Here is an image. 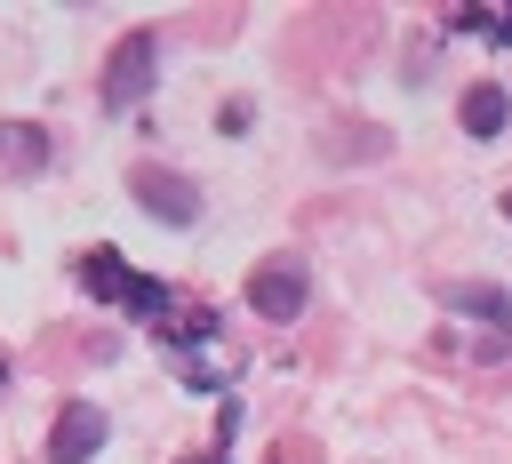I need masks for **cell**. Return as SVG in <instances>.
<instances>
[{
	"instance_id": "cell-1",
	"label": "cell",
	"mask_w": 512,
	"mask_h": 464,
	"mask_svg": "<svg viewBox=\"0 0 512 464\" xmlns=\"http://www.w3.org/2000/svg\"><path fill=\"white\" fill-rule=\"evenodd\" d=\"M128 192H136L144 216H160V224H200V184L176 176V168H160V160H136V168H128Z\"/></svg>"
},
{
	"instance_id": "cell-2",
	"label": "cell",
	"mask_w": 512,
	"mask_h": 464,
	"mask_svg": "<svg viewBox=\"0 0 512 464\" xmlns=\"http://www.w3.org/2000/svg\"><path fill=\"white\" fill-rule=\"evenodd\" d=\"M304 296H312V272H304L296 256H272V264L248 272V312H256V320H296Z\"/></svg>"
},
{
	"instance_id": "cell-3",
	"label": "cell",
	"mask_w": 512,
	"mask_h": 464,
	"mask_svg": "<svg viewBox=\"0 0 512 464\" xmlns=\"http://www.w3.org/2000/svg\"><path fill=\"white\" fill-rule=\"evenodd\" d=\"M152 56H160L152 32H128V40L112 48V64H104V112H128V104L152 96Z\"/></svg>"
},
{
	"instance_id": "cell-4",
	"label": "cell",
	"mask_w": 512,
	"mask_h": 464,
	"mask_svg": "<svg viewBox=\"0 0 512 464\" xmlns=\"http://www.w3.org/2000/svg\"><path fill=\"white\" fill-rule=\"evenodd\" d=\"M104 432H112L104 408H96V400H72V408L56 416V432H48V464H88V456L104 448Z\"/></svg>"
},
{
	"instance_id": "cell-5",
	"label": "cell",
	"mask_w": 512,
	"mask_h": 464,
	"mask_svg": "<svg viewBox=\"0 0 512 464\" xmlns=\"http://www.w3.org/2000/svg\"><path fill=\"white\" fill-rule=\"evenodd\" d=\"M456 112H464V136H504V120H512V96H504L496 80H472Z\"/></svg>"
},
{
	"instance_id": "cell-6",
	"label": "cell",
	"mask_w": 512,
	"mask_h": 464,
	"mask_svg": "<svg viewBox=\"0 0 512 464\" xmlns=\"http://www.w3.org/2000/svg\"><path fill=\"white\" fill-rule=\"evenodd\" d=\"M80 288H88V296H104V304H128L136 272L120 264V248H88V256H80Z\"/></svg>"
},
{
	"instance_id": "cell-7",
	"label": "cell",
	"mask_w": 512,
	"mask_h": 464,
	"mask_svg": "<svg viewBox=\"0 0 512 464\" xmlns=\"http://www.w3.org/2000/svg\"><path fill=\"white\" fill-rule=\"evenodd\" d=\"M0 168L40 176V168H48V136H40L32 120H0Z\"/></svg>"
},
{
	"instance_id": "cell-8",
	"label": "cell",
	"mask_w": 512,
	"mask_h": 464,
	"mask_svg": "<svg viewBox=\"0 0 512 464\" xmlns=\"http://www.w3.org/2000/svg\"><path fill=\"white\" fill-rule=\"evenodd\" d=\"M448 312H472V320H488V328H512V304H504V288H488V280H448Z\"/></svg>"
},
{
	"instance_id": "cell-9",
	"label": "cell",
	"mask_w": 512,
	"mask_h": 464,
	"mask_svg": "<svg viewBox=\"0 0 512 464\" xmlns=\"http://www.w3.org/2000/svg\"><path fill=\"white\" fill-rule=\"evenodd\" d=\"M128 312L160 328V320H168V288H160V280H136V288H128Z\"/></svg>"
},
{
	"instance_id": "cell-10",
	"label": "cell",
	"mask_w": 512,
	"mask_h": 464,
	"mask_svg": "<svg viewBox=\"0 0 512 464\" xmlns=\"http://www.w3.org/2000/svg\"><path fill=\"white\" fill-rule=\"evenodd\" d=\"M488 40H496V48H512V8H504V16H488Z\"/></svg>"
},
{
	"instance_id": "cell-11",
	"label": "cell",
	"mask_w": 512,
	"mask_h": 464,
	"mask_svg": "<svg viewBox=\"0 0 512 464\" xmlns=\"http://www.w3.org/2000/svg\"><path fill=\"white\" fill-rule=\"evenodd\" d=\"M184 464H224V448H208V456H184Z\"/></svg>"
},
{
	"instance_id": "cell-12",
	"label": "cell",
	"mask_w": 512,
	"mask_h": 464,
	"mask_svg": "<svg viewBox=\"0 0 512 464\" xmlns=\"http://www.w3.org/2000/svg\"><path fill=\"white\" fill-rule=\"evenodd\" d=\"M504 216H512V192H504Z\"/></svg>"
},
{
	"instance_id": "cell-13",
	"label": "cell",
	"mask_w": 512,
	"mask_h": 464,
	"mask_svg": "<svg viewBox=\"0 0 512 464\" xmlns=\"http://www.w3.org/2000/svg\"><path fill=\"white\" fill-rule=\"evenodd\" d=\"M0 384H8V360H0Z\"/></svg>"
}]
</instances>
